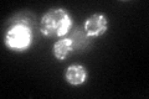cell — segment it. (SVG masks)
<instances>
[{"label":"cell","instance_id":"cell-5","mask_svg":"<svg viewBox=\"0 0 149 99\" xmlns=\"http://www.w3.org/2000/svg\"><path fill=\"white\" fill-rule=\"evenodd\" d=\"M73 51V41L68 37L57 40L52 46V55L57 61H65Z\"/></svg>","mask_w":149,"mask_h":99},{"label":"cell","instance_id":"cell-3","mask_svg":"<svg viewBox=\"0 0 149 99\" xmlns=\"http://www.w3.org/2000/svg\"><path fill=\"white\" fill-rule=\"evenodd\" d=\"M83 29L87 36L90 37H98L106 34L108 30V19L104 14L97 12L93 15L88 16L85 24H83Z\"/></svg>","mask_w":149,"mask_h":99},{"label":"cell","instance_id":"cell-4","mask_svg":"<svg viewBox=\"0 0 149 99\" xmlns=\"http://www.w3.org/2000/svg\"><path fill=\"white\" fill-rule=\"evenodd\" d=\"M88 73L86 67L81 64H71L68 66L65 72V79L71 86H80L87 81Z\"/></svg>","mask_w":149,"mask_h":99},{"label":"cell","instance_id":"cell-2","mask_svg":"<svg viewBox=\"0 0 149 99\" xmlns=\"http://www.w3.org/2000/svg\"><path fill=\"white\" fill-rule=\"evenodd\" d=\"M34 41L31 26L26 21H17L8 27L4 37V44L9 50L15 52L27 51Z\"/></svg>","mask_w":149,"mask_h":99},{"label":"cell","instance_id":"cell-1","mask_svg":"<svg viewBox=\"0 0 149 99\" xmlns=\"http://www.w3.org/2000/svg\"><path fill=\"white\" fill-rule=\"evenodd\" d=\"M73 26L68 11L63 8H55L44 14L40 21L41 34L46 37H63Z\"/></svg>","mask_w":149,"mask_h":99}]
</instances>
